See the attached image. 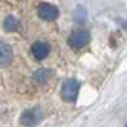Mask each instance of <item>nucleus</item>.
Returning a JSON list of instances; mask_svg holds the SVG:
<instances>
[{"mask_svg":"<svg viewBox=\"0 0 127 127\" xmlns=\"http://www.w3.org/2000/svg\"><path fill=\"white\" fill-rule=\"evenodd\" d=\"M31 53L35 57V59H37V61H42V59H45L49 55L50 46H49V44L44 42V41H37L31 46Z\"/></svg>","mask_w":127,"mask_h":127,"instance_id":"39448f33","label":"nucleus"},{"mask_svg":"<svg viewBox=\"0 0 127 127\" xmlns=\"http://www.w3.org/2000/svg\"><path fill=\"white\" fill-rule=\"evenodd\" d=\"M78 91H80V82L74 78H71L63 84L61 94L65 101H74L77 99Z\"/></svg>","mask_w":127,"mask_h":127,"instance_id":"f03ea898","label":"nucleus"},{"mask_svg":"<svg viewBox=\"0 0 127 127\" xmlns=\"http://www.w3.org/2000/svg\"><path fill=\"white\" fill-rule=\"evenodd\" d=\"M13 61V51L12 48L3 41H0V65L6 67Z\"/></svg>","mask_w":127,"mask_h":127,"instance_id":"423d86ee","label":"nucleus"},{"mask_svg":"<svg viewBox=\"0 0 127 127\" xmlns=\"http://www.w3.org/2000/svg\"><path fill=\"white\" fill-rule=\"evenodd\" d=\"M51 76V71L50 69H46V68H40V69H37L35 73H33V76H32V80L33 82H36V84H45V82L50 78Z\"/></svg>","mask_w":127,"mask_h":127,"instance_id":"0eeeda50","label":"nucleus"},{"mask_svg":"<svg viewBox=\"0 0 127 127\" xmlns=\"http://www.w3.org/2000/svg\"><path fill=\"white\" fill-rule=\"evenodd\" d=\"M37 16H39L41 19L44 21H55L58 17H59V10L57 6L51 5V4H48V3H41L37 6Z\"/></svg>","mask_w":127,"mask_h":127,"instance_id":"20e7f679","label":"nucleus"},{"mask_svg":"<svg viewBox=\"0 0 127 127\" xmlns=\"http://www.w3.org/2000/svg\"><path fill=\"white\" fill-rule=\"evenodd\" d=\"M4 30L6 32H16L19 30V21L13 17V16H8L4 21Z\"/></svg>","mask_w":127,"mask_h":127,"instance_id":"6e6552de","label":"nucleus"},{"mask_svg":"<svg viewBox=\"0 0 127 127\" xmlns=\"http://www.w3.org/2000/svg\"><path fill=\"white\" fill-rule=\"evenodd\" d=\"M122 26H123V28L127 31V21H123V22H122Z\"/></svg>","mask_w":127,"mask_h":127,"instance_id":"1a4fd4ad","label":"nucleus"},{"mask_svg":"<svg viewBox=\"0 0 127 127\" xmlns=\"http://www.w3.org/2000/svg\"><path fill=\"white\" fill-rule=\"evenodd\" d=\"M42 119V110L39 107H33L25 110L21 116V125H23L26 127H33L36 125H39Z\"/></svg>","mask_w":127,"mask_h":127,"instance_id":"f257e3e1","label":"nucleus"},{"mask_svg":"<svg viewBox=\"0 0 127 127\" xmlns=\"http://www.w3.org/2000/svg\"><path fill=\"white\" fill-rule=\"evenodd\" d=\"M89 41H90V32L85 31V30H77L73 31L68 37V44L73 49H81L86 46Z\"/></svg>","mask_w":127,"mask_h":127,"instance_id":"7ed1b4c3","label":"nucleus"}]
</instances>
